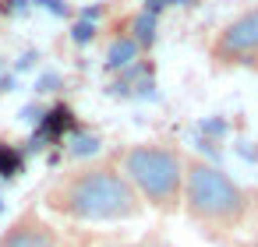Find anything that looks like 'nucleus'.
Wrapping results in <instances>:
<instances>
[{
  "label": "nucleus",
  "instance_id": "nucleus-1",
  "mask_svg": "<svg viewBox=\"0 0 258 247\" xmlns=\"http://www.w3.org/2000/svg\"><path fill=\"white\" fill-rule=\"evenodd\" d=\"M43 205L50 215L71 222V226H99V222H135L145 205L135 194L131 180L124 177L117 155L106 159H85L75 170L60 173L46 194Z\"/></svg>",
  "mask_w": 258,
  "mask_h": 247
},
{
  "label": "nucleus",
  "instance_id": "nucleus-2",
  "mask_svg": "<svg viewBox=\"0 0 258 247\" xmlns=\"http://www.w3.org/2000/svg\"><path fill=\"white\" fill-rule=\"evenodd\" d=\"M180 212L212 240L233 236L254 212V194L237 184L226 170L205 159H187L184 166V191Z\"/></svg>",
  "mask_w": 258,
  "mask_h": 247
},
{
  "label": "nucleus",
  "instance_id": "nucleus-3",
  "mask_svg": "<svg viewBox=\"0 0 258 247\" xmlns=\"http://www.w3.org/2000/svg\"><path fill=\"white\" fill-rule=\"evenodd\" d=\"M117 162L145 208H152L159 215L180 212L187 155L173 141H135L124 152H117Z\"/></svg>",
  "mask_w": 258,
  "mask_h": 247
},
{
  "label": "nucleus",
  "instance_id": "nucleus-4",
  "mask_svg": "<svg viewBox=\"0 0 258 247\" xmlns=\"http://www.w3.org/2000/svg\"><path fill=\"white\" fill-rule=\"evenodd\" d=\"M209 57L216 67H247L258 60V4L233 15L216 39L209 43Z\"/></svg>",
  "mask_w": 258,
  "mask_h": 247
},
{
  "label": "nucleus",
  "instance_id": "nucleus-5",
  "mask_svg": "<svg viewBox=\"0 0 258 247\" xmlns=\"http://www.w3.org/2000/svg\"><path fill=\"white\" fill-rule=\"evenodd\" d=\"M0 247H71V243H68L64 229L46 222L36 208H25L0 233Z\"/></svg>",
  "mask_w": 258,
  "mask_h": 247
},
{
  "label": "nucleus",
  "instance_id": "nucleus-6",
  "mask_svg": "<svg viewBox=\"0 0 258 247\" xmlns=\"http://www.w3.org/2000/svg\"><path fill=\"white\" fill-rule=\"evenodd\" d=\"M124 36H131L142 50H149L156 43V15L152 11H135L127 22H124Z\"/></svg>",
  "mask_w": 258,
  "mask_h": 247
},
{
  "label": "nucleus",
  "instance_id": "nucleus-7",
  "mask_svg": "<svg viewBox=\"0 0 258 247\" xmlns=\"http://www.w3.org/2000/svg\"><path fill=\"white\" fill-rule=\"evenodd\" d=\"M138 57H142V46H138L131 36L120 32V36L110 43V50H106V67H110V71H117V67L124 71V67H131Z\"/></svg>",
  "mask_w": 258,
  "mask_h": 247
},
{
  "label": "nucleus",
  "instance_id": "nucleus-8",
  "mask_svg": "<svg viewBox=\"0 0 258 247\" xmlns=\"http://www.w3.org/2000/svg\"><path fill=\"white\" fill-rule=\"evenodd\" d=\"M120 247H173V243H170L163 233L152 229V233H145V236H138V240H131V243H120Z\"/></svg>",
  "mask_w": 258,
  "mask_h": 247
},
{
  "label": "nucleus",
  "instance_id": "nucleus-9",
  "mask_svg": "<svg viewBox=\"0 0 258 247\" xmlns=\"http://www.w3.org/2000/svg\"><path fill=\"white\" fill-rule=\"evenodd\" d=\"M247 247H258V229H254V236H251V243Z\"/></svg>",
  "mask_w": 258,
  "mask_h": 247
}]
</instances>
